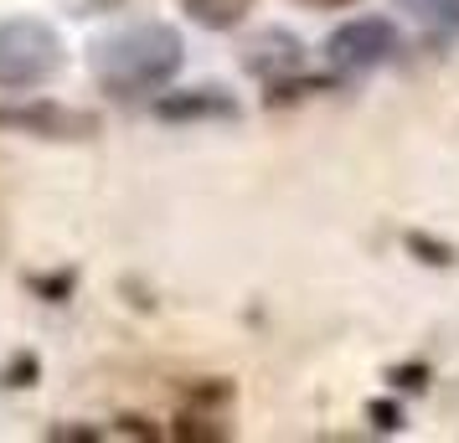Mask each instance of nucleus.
I'll return each instance as SVG.
<instances>
[{
	"instance_id": "nucleus-1",
	"label": "nucleus",
	"mask_w": 459,
	"mask_h": 443,
	"mask_svg": "<svg viewBox=\"0 0 459 443\" xmlns=\"http://www.w3.org/2000/svg\"><path fill=\"white\" fill-rule=\"evenodd\" d=\"M387 47H393V26L387 21H356L331 42V52L341 57V63H372V57H382Z\"/></svg>"
},
{
	"instance_id": "nucleus-2",
	"label": "nucleus",
	"mask_w": 459,
	"mask_h": 443,
	"mask_svg": "<svg viewBox=\"0 0 459 443\" xmlns=\"http://www.w3.org/2000/svg\"><path fill=\"white\" fill-rule=\"evenodd\" d=\"M186 11L202 26H238L253 11V0H186Z\"/></svg>"
},
{
	"instance_id": "nucleus-3",
	"label": "nucleus",
	"mask_w": 459,
	"mask_h": 443,
	"mask_svg": "<svg viewBox=\"0 0 459 443\" xmlns=\"http://www.w3.org/2000/svg\"><path fill=\"white\" fill-rule=\"evenodd\" d=\"M310 5H351V0H310Z\"/></svg>"
}]
</instances>
